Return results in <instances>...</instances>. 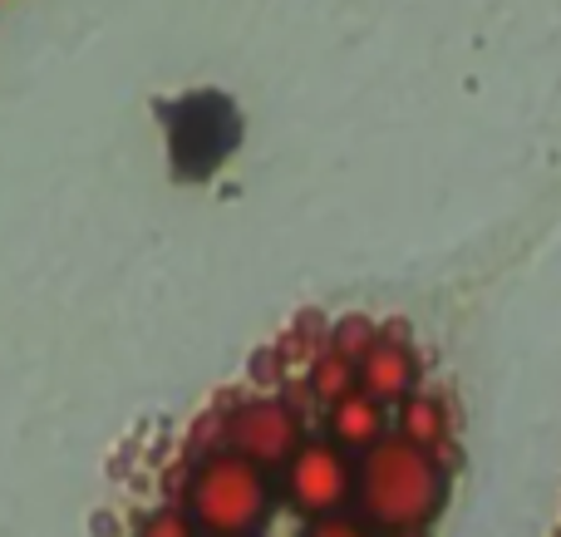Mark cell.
I'll return each mask as SVG.
<instances>
[{
  "label": "cell",
  "instance_id": "cell-1",
  "mask_svg": "<svg viewBox=\"0 0 561 537\" xmlns=\"http://www.w3.org/2000/svg\"><path fill=\"white\" fill-rule=\"evenodd\" d=\"M375 489H369V499L379 503V509L389 513V518H419V513H428L434 509V499H438V479H434V469H428L419 454H409V449H385L375 459Z\"/></svg>",
  "mask_w": 561,
  "mask_h": 537
},
{
  "label": "cell",
  "instance_id": "cell-2",
  "mask_svg": "<svg viewBox=\"0 0 561 537\" xmlns=\"http://www.w3.org/2000/svg\"><path fill=\"white\" fill-rule=\"evenodd\" d=\"M359 375L375 395H404L409 380H414V361H409L404 345L394 341H375V351L359 361Z\"/></svg>",
  "mask_w": 561,
  "mask_h": 537
},
{
  "label": "cell",
  "instance_id": "cell-3",
  "mask_svg": "<svg viewBox=\"0 0 561 537\" xmlns=\"http://www.w3.org/2000/svg\"><path fill=\"white\" fill-rule=\"evenodd\" d=\"M340 464L330 459L325 449H310L306 459H300V469H296V493H300V503H330L340 493Z\"/></svg>",
  "mask_w": 561,
  "mask_h": 537
},
{
  "label": "cell",
  "instance_id": "cell-4",
  "mask_svg": "<svg viewBox=\"0 0 561 537\" xmlns=\"http://www.w3.org/2000/svg\"><path fill=\"white\" fill-rule=\"evenodd\" d=\"M335 420H340V434H375L379 414H375V404L369 400H345Z\"/></svg>",
  "mask_w": 561,
  "mask_h": 537
}]
</instances>
